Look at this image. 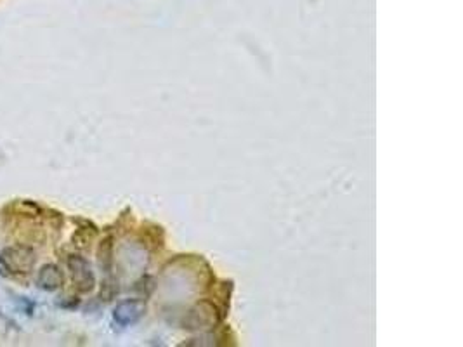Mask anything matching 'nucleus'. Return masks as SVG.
<instances>
[{
    "label": "nucleus",
    "mask_w": 463,
    "mask_h": 347,
    "mask_svg": "<svg viewBox=\"0 0 463 347\" xmlns=\"http://www.w3.org/2000/svg\"><path fill=\"white\" fill-rule=\"evenodd\" d=\"M68 268L69 271H72L73 282H75L77 288H79L80 292H91L92 288H94V272H92L91 266H89V263L84 257L69 255Z\"/></svg>",
    "instance_id": "2"
},
{
    "label": "nucleus",
    "mask_w": 463,
    "mask_h": 347,
    "mask_svg": "<svg viewBox=\"0 0 463 347\" xmlns=\"http://www.w3.org/2000/svg\"><path fill=\"white\" fill-rule=\"evenodd\" d=\"M111 240L108 238V240L103 241V245L99 247V260H101V266L103 268H108L111 263Z\"/></svg>",
    "instance_id": "5"
},
{
    "label": "nucleus",
    "mask_w": 463,
    "mask_h": 347,
    "mask_svg": "<svg viewBox=\"0 0 463 347\" xmlns=\"http://www.w3.org/2000/svg\"><path fill=\"white\" fill-rule=\"evenodd\" d=\"M63 283H65V276L56 264H45V266L38 271L37 285L42 288V290L54 292L57 290Z\"/></svg>",
    "instance_id": "4"
},
{
    "label": "nucleus",
    "mask_w": 463,
    "mask_h": 347,
    "mask_svg": "<svg viewBox=\"0 0 463 347\" xmlns=\"http://www.w3.org/2000/svg\"><path fill=\"white\" fill-rule=\"evenodd\" d=\"M35 263H37V255L32 248L25 245H14V247L6 248L0 255V264L14 275H28L32 272Z\"/></svg>",
    "instance_id": "1"
},
{
    "label": "nucleus",
    "mask_w": 463,
    "mask_h": 347,
    "mask_svg": "<svg viewBox=\"0 0 463 347\" xmlns=\"http://www.w3.org/2000/svg\"><path fill=\"white\" fill-rule=\"evenodd\" d=\"M144 313V304L139 302V300H123L113 311V318L118 325L128 326L134 325L135 321H139Z\"/></svg>",
    "instance_id": "3"
}]
</instances>
